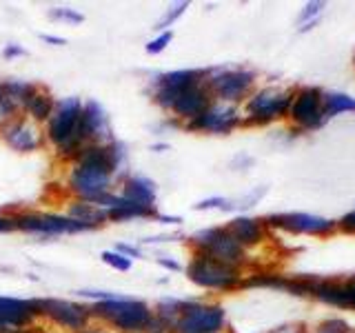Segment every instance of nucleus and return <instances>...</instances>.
Segmentation results:
<instances>
[{
	"instance_id": "1",
	"label": "nucleus",
	"mask_w": 355,
	"mask_h": 333,
	"mask_svg": "<svg viewBox=\"0 0 355 333\" xmlns=\"http://www.w3.org/2000/svg\"><path fill=\"white\" fill-rule=\"evenodd\" d=\"M129 176V149L116 138L109 144H87L78 151L76 158L67 162L64 185L71 198L92 203L116 191Z\"/></svg>"
},
{
	"instance_id": "2",
	"label": "nucleus",
	"mask_w": 355,
	"mask_h": 333,
	"mask_svg": "<svg viewBox=\"0 0 355 333\" xmlns=\"http://www.w3.org/2000/svg\"><path fill=\"white\" fill-rule=\"evenodd\" d=\"M80 111H83V98L78 96H67L58 98L51 118L44 125V140L53 149L55 158L71 162L78 151L83 149L80 140H78V122H80Z\"/></svg>"
},
{
	"instance_id": "3",
	"label": "nucleus",
	"mask_w": 355,
	"mask_h": 333,
	"mask_svg": "<svg viewBox=\"0 0 355 333\" xmlns=\"http://www.w3.org/2000/svg\"><path fill=\"white\" fill-rule=\"evenodd\" d=\"M92 316L96 322L109 325L118 333H144L153 320V307L138 298H127L118 293L111 300L92 305Z\"/></svg>"
},
{
	"instance_id": "4",
	"label": "nucleus",
	"mask_w": 355,
	"mask_h": 333,
	"mask_svg": "<svg viewBox=\"0 0 355 333\" xmlns=\"http://www.w3.org/2000/svg\"><path fill=\"white\" fill-rule=\"evenodd\" d=\"M184 271L193 284L209 289V291H233V289L242 287L240 266L220 262L200 251H191V260L184 266Z\"/></svg>"
},
{
	"instance_id": "5",
	"label": "nucleus",
	"mask_w": 355,
	"mask_h": 333,
	"mask_svg": "<svg viewBox=\"0 0 355 333\" xmlns=\"http://www.w3.org/2000/svg\"><path fill=\"white\" fill-rule=\"evenodd\" d=\"M16 231L38 238H58V236H78V233L96 231L94 227L83 225L64 214H40V211H18L14 214Z\"/></svg>"
},
{
	"instance_id": "6",
	"label": "nucleus",
	"mask_w": 355,
	"mask_h": 333,
	"mask_svg": "<svg viewBox=\"0 0 355 333\" xmlns=\"http://www.w3.org/2000/svg\"><path fill=\"white\" fill-rule=\"evenodd\" d=\"M207 78H209V69H175V71L153 74L147 85V96L160 111L169 114L173 100L180 96L187 87L202 83Z\"/></svg>"
},
{
	"instance_id": "7",
	"label": "nucleus",
	"mask_w": 355,
	"mask_h": 333,
	"mask_svg": "<svg viewBox=\"0 0 355 333\" xmlns=\"http://www.w3.org/2000/svg\"><path fill=\"white\" fill-rule=\"evenodd\" d=\"M227 327V311L214 302L184 298L180 316L171 333H222Z\"/></svg>"
},
{
	"instance_id": "8",
	"label": "nucleus",
	"mask_w": 355,
	"mask_h": 333,
	"mask_svg": "<svg viewBox=\"0 0 355 333\" xmlns=\"http://www.w3.org/2000/svg\"><path fill=\"white\" fill-rule=\"evenodd\" d=\"M36 305L40 318L67 333H78L94 322L92 305L87 302H76V300L64 298H36Z\"/></svg>"
},
{
	"instance_id": "9",
	"label": "nucleus",
	"mask_w": 355,
	"mask_h": 333,
	"mask_svg": "<svg viewBox=\"0 0 355 333\" xmlns=\"http://www.w3.org/2000/svg\"><path fill=\"white\" fill-rule=\"evenodd\" d=\"M255 85V74L249 69H227V67H216L209 69L207 87L216 103L236 105L251 96Z\"/></svg>"
},
{
	"instance_id": "10",
	"label": "nucleus",
	"mask_w": 355,
	"mask_h": 333,
	"mask_svg": "<svg viewBox=\"0 0 355 333\" xmlns=\"http://www.w3.org/2000/svg\"><path fill=\"white\" fill-rule=\"evenodd\" d=\"M189 244H191V251L207 253L211 258L233 266H240L244 262V255H247V249L231 236L227 227L200 229L189 238Z\"/></svg>"
},
{
	"instance_id": "11",
	"label": "nucleus",
	"mask_w": 355,
	"mask_h": 333,
	"mask_svg": "<svg viewBox=\"0 0 355 333\" xmlns=\"http://www.w3.org/2000/svg\"><path fill=\"white\" fill-rule=\"evenodd\" d=\"M291 92H282V89H260L253 92L244 100V118L242 122L247 125H269L273 120H280L291 109Z\"/></svg>"
},
{
	"instance_id": "12",
	"label": "nucleus",
	"mask_w": 355,
	"mask_h": 333,
	"mask_svg": "<svg viewBox=\"0 0 355 333\" xmlns=\"http://www.w3.org/2000/svg\"><path fill=\"white\" fill-rule=\"evenodd\" d=\"M242 125V116L236 105L211 103L198 118L189 120L182 125L184 131L191 133H214V136H227L236 127Z\"/></svg>"
},
{
	"instance_id": "13",
	"label": "nucleus",
	"mask_w": 355,
	"mask_h": 333,
	"mask_svg": "<svg viewBox=\"0 0 355 333\" xmlns=\"http://www.w3.org/2000/svg\"><path fill=\"white\" fill-rule=\"evenodd\" d=\"M78 140H80L83 147H87V144H109L111 140H116L107 109L94 98L83 100L80 122H78Z\"/></svg>"
},
{
	"instance_id": "14",
	"label": "nucleus",
	"mask_w": 355,
	"mask_h": 333,
	"mask_svg": "<svg viewBox=\"0 0 355 333\" xmlns=\"http://www.w3.org/2000/svg\"><path fill=\"white\" fill-rule=\"evenodd\" d=\"M0 140L16 153H36L47 147L44 129L22 114L16 120H11L7 127L0 129Z\"/></svg>"
},
{
	"instance_id": "15",
	"label": "nucleus",
	"mask_w": 355,
	"mask_h": 333,
	"mask_svg": "<svg viewBox=\"0 0 355 333\" xmlns=\"http://www.w3.org/2000/svg\"><path fill=\"white\" fill-rule=\"evenodd\" d=\"M38 318L36 298L0 296V333H25Z\"/></svg>"
},
{
	"instance_id": "16",
	"label": "nucleus",
	"mask_w": 355,
	"mask_h": 333,
	"mask_svg": "<svg viewBox=\"0 0 355 333\" xmlns=\"http://www.w3.org/2000/svg\"><path fill=\"white\" fill-rule=\"evenodd\" d=\"M288 116L300 125L302 129H315L322 122L327 120L324 114V105H322V94L315 87H306L302 92H297L291 100V109H288Z\"/></svg>"
},
{
	"instance_id": "17",
	"label": "nucleus",
	"mask_w": 355,
	"mask_h": 333,
	"mask_svg": "<svg viewBox=\"0 0 355 333\" xmlns=\"http://www.w3.org/2000/svg\"><path fill=\"white\" fill-rule=\"evenodd\" d=\"M211 103H214V98H211V94H209L207 80L196 83L191 87H187L184 92L173 100V105L169 109V116L180 120L184 125V122L198 118Z\"/></svg>"
},
{
	"instance_id": "18",
	"label": "nucleus",
	"mask_w": 355,
	"mask_h": 333,
	"mask_svg": "<svg viewBox=\"0 0 355 333\" xmlns=\"http://www.w3.org/2000/svg\"><path fill=\"white\" fill-rule=\"evenodd\" d=\"M269 227L284 229L291 233H329L338 227L336 220L311 216V214H275L264 220Z\"/></svg>"
},
{
	"instance_id": "19",
	"label": "nucleus",
	"mask_w": 355,
	"mask_h": 333,
	"mask_svg": "<svg viewBox=\"0 0 355 333\" xmlns=\"http://www.w3.org/2000/svg\"><path fill=\"white\" fill-rule=\"evenodd\" d=\"M311 293L320 298L322 302L340 309H355V278L347 282H315L311 287Z\"/></svg>"
},
{
	"instance_id": "20",
	"label": "nucleus",
	"mask_w": 355,
	"mask_h": 333,
	"mask_svg": "<svg viewBox=\"0 0 355 333\" xmlns=\"http://www.w3.org/2000/svg\"><path fill=\"white\" fill-rule=\"evenodd\" d=\"M122 198L127 203L133 205H140V207H158V185H155L151 178L147 176H140V173H131L125 182L120 185V191Z\"/></svg>"
},
{
	"instance_id": "21",
	"label": "nucleus",
	"mask_w": 355,
	"mask_h": 333,
	"mask_svg": "<svg viewBox=\"0 0 355 333\" xmlns=\"http://www.w3.org/2000/svg\"><path fill=\"white\" fill-rule=\"evenodd\" d=\"M55 103H58V98H55L47 87L38 85L36 92L29 96L25 107H22V116H27L29 120L36 122V125L44 127V125H47V120L51 118V114H53Z\"/></svg>"
},
{
	"instance_id": "22",
	"label": "nucleus",
	"mask_w": 355,
	"mask_h": 333,
	"mask_svg": "<svg viewBox=\"0 0 355 333\" xmlns=\"http://www.w3.org/2000/svg\"><path fill=\"white\" fill-rule=\"evenodd\" d=\"M227 229H229L231 236L242 244L244 249L262 242V238H264V220H258V218L236 216L227 225Z\"/></svg>"
},
{
	"instance_id": "23",
	"label": "nucleus",
	"mask_w": 355,
	"mask_h": 333,
	"mask_svg": "<svg viewBox=\"0 0 355 333\" xmlns=\"http://www.w3.org/2000/svg\"><path fill=\"white\" fill-rule=\"evenodd\" d=\"M64 216H69V218H73L78 222H83V225L94 227V229L105 227L109 222V216H107V211L103 207H98L94 203H85V200H76V198L69 200Z\"/></svg>"
},
{
	"instance_id": "24",
	"label": "nucleus",
	"mask_w": 355,
	"mask_h": 333,
	"mask_svg": "<svg viewBox=\"0 0 355 333\" xmlns=\"http://www.w3.org/2000/svg\"><path fill=\"white\" fill-rule=\"evenodd\" d=\"M120 196V194H118ZM109 222H131V220H155L158 216V207H140V205H133L127 203L125 198L120 196L118 205L114 209L107 211Z\"/></svg>"
},
{
	"instance_id": "25",
	"label": "nucleus",
	"mask_w": 355,
	"mask_h": 333,
	"mask_svg": "<svg viewBox=\"0 0 355 333\" xmlns=\"http://www.w3.org/2000/svg\"><path fill=\"white\" fill-rule=\"evenodd\" d=\"M182 305H184V298H173V296L160 298L153 307V318L162 322V325L171 331L178 316H180V311H182Z\"/></svg>"
},
{
	"instance_id": "26",
	"label": "nucleus",
	"mask_w": 355,
	"mask_h": 333,
	"mask_svg": "<svg viewBox=\"0 0 355 333\" xmlns=\"http://www.w3.org/2000/svg\"><path fill=\"white\" fill-rule=\"evenodd\" d=\"M322 105H324V114L327 118L344 114V111H355V98L347 94H329L322 96Z\"/></svg>"
},
{
	"instance_id": "27",
	"label": "nucleus",
	"mask_w": 355,
	"mask_h": 333,
	"mask_svg": "<svg viewBox=\"0 0 355 333\" xmlns=\"http://www.w3.org/2000/svg\"><path fill=\"white\" fill-rule=\"evenodd\" d=\"M189 9V3H175V5H169L164 9V14L158 18V22L153 25V29L162 33V31H171V27L175 25L178 20L184 16V11Z\"/></svg>"
},
{
	"instance_id": "28",
	"label": "nucleus",
	"mask_w": 355,
	"mask_h": 333,
	"mask_svg": "<svg viewBox=\"0 0 355 333\" xmlns=\"http://www.w3.org/2000/svg\"><path fill=\"white\" fill-rule=\"evenodd\" d=\"M47 18L53 22H64V25H83L85 22V14H80L78 9L71 7H51L47 11Z\"/></svg>"
},
{
	"instance_id": "29",
	"label": "nucleus",
	"mask_w": 355,
	"mask_h": 333,
	"mask_svg": "<svg viewBox=\"0 0 355 333\" xmlns=\"http://www.w3.org/2000/svg\"><path fill=\"white\" fill-rule=\"evenodd\" d=\"M100 260H103L107 266H111V269H116V271H129L131 269V264H133V260H129V258H125L122 253H118V251H114V249H109V251H103L100 253Z\"/></svg>"
},
{
	"instance_id": "30",
	"label": "nucleus",
	"mask_w": 355,
	"mask_h": 333,
	"mask_svg": "<svg viewBox=\"0 0 355 333\" xmlns=\"http://www.w3.org/2000/svg\"><path fill=\"white\" fill-rule=\"evenodd\" d=\"M171 40H173V29H171V31H162V33H158V36H155L153 40L147 42V47H144V51H147L149 56H158V53H162L166 47H169Z\"/></svg>"
},
{
	"instance_id": "31",
	"label": "nucleus",
	"mask_w": 355,
	"mask_h": 333,
	"mask_svg": "<svg viewBox=\"0 0 355 333\" xmlns=\"http://www.w3.org/2000/svg\"><path fill=\"white\" fill-rule=\"evenodd\" d=\"M322 9H324V3H309L302 9V16H300V25H304V27H300V31L311 29V25L315 22V18L322 14Z\"/></svg>"
},
{
	"instance_id": "32",
	"label": "nucleus",
	"mask_w": 355,
	"mask_h": 333,
	"mask_svg": "<svg viewBox=\"0 0 355 333\" xmlns=\"http://www.w3.org/2000/svg\"><path fill=\"white\" fill-rule=\"evenodd\" d=\"M22 114L20 107L16 103H11V100H0V129L7 127L11 120H16L18 116Z\"/></svg>"
},
{
	"instance_id": "33",
	"label": "nucleus",
	"mask_w": 355,
	"mask_h": 333,
	"mask_svg": "<svg viewBox=\"0 0 355 333\" xmlns=\"http://www.w3.org/2000/svg\"><path fill=\"white\" fill-rule=\"evenodd\" d=\"M73 296H78L80 300H89V302H103V300H111L116 298L118 293L114 291H100V289H78V291H73Z\"/></svg>"
},
{
	"instance_id": "34",
	"label": "nucleus",
	"mask_w": 355,
	"mask_h": 333,
	"mask_svg": "<svg viewBox=\"0 0 355 333\" xmlns=\"http://www.w3.org/2000/svg\"><path fill=\"white\" fill-rule=\"evenodd\" d=\"M0 56H3L5 60H16V58H22V56H27V49L22 47V44H18V42H9L3 47Z\"/></svg>"
},
{
	"instance_id": "35",
	"label": "nucleus",
	"mask_w": 355,
	"mask_h": 333,
	"mask_svg": "<svg viewBox=\"0 0 355 333\" xmlns=\"http://www.w3.org/2000/svg\"><path fill=\"white\" fill-rule=\"evenodd\" d=\"M225 205H227V198H220V196H216V198H207V200H200L198 205H193V209L196 211H211V209H225Z\"/></svg>"
},
{
	"instance_id": "36",
	"label": "nucleus",
	"mask_w": 355,
	"mask_h": 333,
	"mask_svg": "<svg viewBox=\"0 0 355 333\" xmlns=\"http://www.w3.org/2000/svg\"><path fill=\"white\" fill-rule=\"evenodd\" d=\"M114 251H118V253H122L125 258H129V260H133V258H142V249L140 247H136V244H127V242H118L116 247H114Z\"/></svg>"
},
{
	"instance_id": "37",
	"label": "nucleus",
	"mask_w": 355,
	"mask_h": 333,
	"mask_svg": "<svg viewBox=\"0 0 355 333\" xmlns=\"http://www.w3.org/2000/svg\"><path fill=\"white\" fill-rule=\"evenodd\" d=\"M155 262H158V266H162V269L171 271V273H178V271H182V269H184V266H182L180 262H178L175 258H169V255H160V258L155 260Z\"/></svg>"
},
{
	"instance_id": "38",
	"label": "nucleus",
	"mask_w": 355,
	"mask_h": 333,
	"mask_svg": "<svg viewBox=\"0 0 355 333\" xmlns=\"http://www.w3.org/2000/svg\"><path fill=\"white\" fill-rule=\"evenodd\" d=\"M349 327L342 320H329L320 327V333H347Z\"/></svg>"
},
{
	"instance_id": "39",
	"label": "nucleus",
	"mask_w": 355,
	"mask_h": 333,
	"mask_svg": "<svg viewBox=\"0 0 355 333\" xmlns=\"http://www.w3.org/2000/svg\"><path fill=\"white\" fill-rule=\"evenodd\" d=\"M14 231H16L14 214H0V233H14Z\"/></svg>"
},
{
	"instance_id": "40",
	"label": "nucleus",
	"mask_w": 355,
	"mask_h": 333,
	"mask_svg": "<svg viewBox=\"0 0 355 333\" xmlns=\"http://www.w3.org/2000/svg\"><path fill=\"white\" fill-rule=\"evenodd\" d=\"M78 333H118V331H114L109 325H103V322H92V325H87L83 331H78Z\"/></svg>"
},
{
	"instance_id": "41",
	"label": "nucleus",
	"mask_w": 355,
	"mask_h": 333,
	"mask_svg": "<svg viewBox=\"0 0 355 333\" xmlns=\"http://www.w3.org/2000/svg\"><path fill=\"white\" fill-rule=\"evenodd\" d=\"M338 225H340V229H342V231L355 233V209H353V211H349V214L344 216V218L338 222Z\"/></svg>"
},
{
	"instance_id": "42",
	"label": "nucleus",
	"mask_w": 355,
	"mask_h": 333,
	"mask_svg": "<svg viewBox=\"0 0 355 333\" xmlns=\"http://www.w3.org/2000/svg\"><path fill=\"white\" fill-rule=\"evenodd\" d=\"M155 222H162V225H171V227H178V225H182V218H180V216L160 214V211H158V216H155Z\"/></svg>"
},
{
	"instance_id": "43",
	"label": "nucleus",
	"mask_w": 355,
	"mask_h": 333,
	"mask_svg": "<svg viewBox=\"0 0 355 333\" xmlns=\"http://www.w3.org/2000/svg\"><path fill=\"white\" fill-rule=\"evenodd\" d=\"M40 40L47 42V44H53V47H64V44H67V38L53 36V33H40Z\"/></svg>"
},
{
	"instance_id": "44",
	"label": "nucleus",
	"mask_w": 355,
	"mask_h": 333,
	"mask_svg": "<svg viewBox=\"0 0 355 333\" xmlns=\"http://www.w3.org/2000/svg\"><path fill=\"white\" fill-rule=\"evenodd\" d=\"M151 151H155V153H164V151H169V144H166V142H153V144H151Z\"/></svg>"
},
{
	"instance_id": "45",
	"label": "nucleus",
	"mask_w": 355,
	"mask_h": 333,
	"mask_svg": "<svg viewBox=\"0 0 355 333\" xmlns=\"http://www.w3.org/2000/svg\"><path fill=\"white\" fill-rule=\"evenodd\" d=\"M0 100H7V89H5V78H0Z\"/></svg>"
}]
</instances>
